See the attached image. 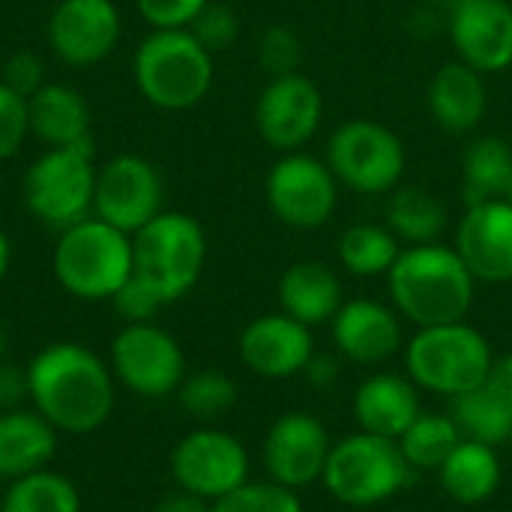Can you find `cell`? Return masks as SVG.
Instances as JSON below:
<instances>
[{"label": "cell", "instance_id": "1", "mask_svg": "<svg viewBox=\"0 0 512 512\" xmlns=\"http://www.w3.org/2000/svg\"><path fill=\"white\" fill-rule=\"evenodd\" d=\"M27 399L57 432L90 435L117 405L111 366L81 342H54L27 366Z\"/></svg>", "mask_w": 512, "mask_h": 512}, {"label": "cell", "instance_id": "2", "mask_svg": "<svg viewBox=\"0 0 512 512\" xmlns=\"http://www.w3.org/2000/svg\"><path fill=\"white\" fill-rule=\"evenodd\" d=\"M477 285L480 282L459 252L444 243L405 246L387 273L393 309L417 327L465 321L474 306Z\"/></svg>", "mask_w": 512, "mask_h": 512}, {"label": "cell", "instance_id": "3", "mask_svg": "<svg viewBox=\"0 0 512 512\" xmlns=\"http://www.w3.org/2000/svg\"><path fill=\"white\" fill-rule=\"evenodd\" d=\"M54 279L78 300H111L132 279V234L87 216L60 231L51 255Z\"/></svg>", "mask_w": 512, "mask_h": 512}, {"label": "cell", "instance_id": "4", "mask_svg": "<svg viewBox=\"0 0 512 512\" xmlns=\"http://www.w3.org/2000/svg\"><path fill=\"white\" fill-rule=\"evenodd\" d=\"M132 276H138L165 306L183 300L207 264V234L201 222L180 210H162L132 234Z\"/></svg>", "mask_w": 512, "mask_h": 512}, {"label": "cell", "instance_id": "5", "mask_svg": "<svg viewBox=\"0 0 512 512\" xmlns=\"http://www.w3.org/2000/svg\"><path fill=\"white\" fill-rule=\"evenodd\" d=\"M492 363L489 339L468 321L417 327L405 342V375L420 390L450 399L486 384Z\"/></svg>", "mask_w": 512, "mask_h": 512}, {"label": "cell", "instance_id": "6", "mask_svg": "<svg viewBox=\"0 0 512 512\" xmlns=\"http://www.w3.org/2000/svg\"><path fill=\"white\" fill-rule=\"evenodd\" d=\"M141 96L162 111L195 108L213 87V54L192 30H153L132 60Z\"/></svg>", "mask_w": 512, "mask_h": 512}, {"label": "cell", "instance_id": "7", "mask_svg": "<svg viewBox=\"0 0 512 512\" xmlns=\"http://www.w3.org/2000/svg\"><path fill=\"white\" fill-rule=\"evenodd\" d=\"M411 474L399 441L360 429L330 447L321 483L345 507H378L396 498Z\"/></svg>", "mask_w": 512, "mask_h": 512}, {"label": "cell", "instance_id": "8", "mask_svg": "<svg viewBox=\"0 0 512 512\" xmlns=\"http://www.w3.org/2000/svg\"><path fill=\"white\" fill-rule=\"evenodd\" d=\"M96 171L93 141L75 147H48L27 168L21 183L30 216L57 231L93 216Z\"/></svg>", "mask_w": 512, "mask_h": 512}, {"label": "cell", "instance_id": "9", "mask_svg": "<svg viewBox=\"0 0 512 512\" xmlns=\"http://www.w3.org/2000/svg\"><path fill=\"white\" fill-rule=\"evenodd\" d=\"M324 162L336 174L339 186L360 195H390L402 186L408 153L390 126L354 117L333 129Z\"/></svg>", "mask_w": 512, "mask_h": 512}, {"label": "cell", "instance_id": "10", "mask_svg": "<svg viewBox=\"0 0 512 512\" xmlns=\"http://www.w3.org/2000/svg\"><path fill=\"white\" fill-rule=\"evenodd\" d=\"M270 213L297 231L327 225L339 207V180L330 165L312 153H282L264 180Z\"/></svg>", "mask_w": 512, "mask_h": 512}, {"label": "cell", "instance_id": "11", "mask_svg": "<svg viewBox=\"0 0 512 512\" xmlns=\"http://www.w3.org/2000/svg\"><path fill=\"white\" fill-rule=\"evenodd\" d=\"M108 366L126 390L144 399L174 396L186 378L180 342L159 324H123L111 339Z\"/></svg>", "mask_w": 512, "mask_h": 512}, {"label": "cell", "instance_id": "12", "mask_svg": "<svg viewBox=\"0 0 512 512\" xmlns=\"http://www.w3.org/2000/svg\"><path fill=\"white\" fill-rule=\"evenodd\" d=\"M171 477L177 489L213 504L249 483V453L231 432L201 426L177 441L171 453Z\"/></svg>", "mask_w": 512, "mask_h": 512}, {"label": "cell", "instance_id": "13", "mask_svg": "<svg viewBox=\"0 0 512 512\" xmlns=\"http://www.w3.org/2000/svg\"><path fill=\"white\" fill-rule=\"evenodd\" d=\"M165 210V183L159 168L135 153H120L96 171L93 216L135 234Z\"/></svg>", "mask_w": 512, "mask_h": 512}, {"label": "cell", "instance_id": "14", "mask_svg": "<svg viewBox=\"0 0 512 512\" xmlns=\"http://www.w3.org/2000/svg\"><path fill=\"white\" fill-rule=\"evenodd\" d=\"M324 96L303 72L270 78L255 105V126L267 147L276 153L303 150L321 129Z\"/></svg>", "mask_w": 512, "mask_h": 512}, {"label": "cell", "instance_id": "15", "mask_svg": "<svg viewBox=\"0 0 512 512\" xmlns=\"http://www.w3.org/2000/svg\"><path fill=\"white\" fill-rule=\"evenodd\" d=\"M330 447L333 441L315 414L288 411L267 429L264 468L273 483L297 492L324 477Z\"/></svg>", "mask_w": 512, "mask_h": 512}, {"label": "cell", "instance_id": "16", "mask_svg": "<svg viewBox=\"0 0 512 512\" xmlns=\"http://www.w3.org/2000/svg\"><path fill=\"white\" fill-rule=\"evenodd\" d=\"M123 21L114 0H60L48 18L51 51L69 66H96L120 42Z\"/></svg>", "mask_w": 512, "mask_h": 512}, {"label": "cell", "instance_id": "17", "mask_svg": "<svg viewBox=\"0 0 512 512\" xmlns=\"http://www.w3.org/2000/svg\"><path fill=\"white\" fill-rule=\"evenodd\" d=\"M450 42L456 60L483 75L512 66V3L510 0H459L450 6Z\"/></svg>", "mask_w": 512, "mask_h": 512}, {"label": "cell", "instance_id": "18", "mask_svg": "<svg viewBox=\"0 0 512 512\" xmlns=\"http://www.w3.org/2000/svg\"><path fill=\"white\" fill-rule=\"evenodd\" d=\"M237 351L243 366L258 378L285 381L303 375V369L315 357V339L312 327L285 312H270L243 327Z\"/></svg>", "mask_w": 512, "mask_h": 512}, {"label": "cell", "instance_id": "19", "mask_svg": "<svg viewBox=\"0 0 512 512\" xmlns=\"http://www.w3.org/2000/svg\"><path fill=\"white\" fill-rule=\"evenodd\" d=\"M453 249L477 282H512V204L507 198L471 204L456 225Z\"/></svg>", "mask_w": 512, "mask_h": 512}, {"label": "cell", "instance_id": "20", "mask_svg": "<svg viewBox=\"0 0 512 512\" xmlns=\"http://www.w3.org/2000/svg\"><path fill=\"white\" fill-rule=\"evenodd\" d=\"M330 333L336 351L357 366H381L402 351V315L381 300H345Z\"/></svg>", "mask_w": 512, "mask_h": 512}, {"label": "cell", "instance_id": "21", "mask_svg": "<svg viewBox=\"0 0 512 512\" xmlns=\"http://www.w3.org/2000/svg\"><path fill=\"white\" fill-rule=\"evenodd\" d=\"M426 102H429L432 120L441 129L453 135H468L483 123L489 111L486 75L471 69L462 60H450L432 75Z\"/></svg>", "mask_w": 512, "mask_h": 512}, {"label": "cell", "instance_id": "22", "mask_svg": "<svg viewBox=\"0 0 512 512\" xmlns=\"http://www.w3.org/2000/svg\"><path fill=\"white\" fill-rule=\"evenodd\" d=\"M420 387L408 375L375 372L354 393V420L363 432L399 441L420 417Z\"/></svg>", "mask_w": 512, "mask_h": 512}, {"label": "cell", "instance_id": "23", "mask_svg": "<svg viewBox=\"0 0 512 512\" xmlns=\"http://www.w3.org/2000/svg\"><path fill=\"white\" fill-rule=\"evenodd\" d=\"M27 126L48 147H75L93 141V111L81 90L45 84L27 99Z\"/></svg>", "mask_w": 512, "mask_h": 512}, {"label": "cell", "instance_id": "24", "mask_svg": "<svg viewBox=\"0 0 512 512\" xmlns=\"http://www.w3.org/2000/svg\"><path fill=\"white\" fill-rule=\"evenodd\" d=\"M345 303L342 279L321 261H297L279 279V306L306 327L330 324Z\"/></svg>", "mask_w": 512, "mask_h": 512}, {"label": "cell", "instance_id": "25", "mask_svg": "<svg viewBox=\"0 0 512 512\" xmlns=\"http://www.w3.org/2000/svg\"><path fill=\"white\" fill-rule=\"evenodd\" d=\"M57 429L33 408L0 411V480L42 471L57 453Z\"/></svg>", "mask_w": 512, "mask_h": 512}, {"label": "cell", "instance_id": "26", "mask_svg": "<svg viewBox=\"0 0 512 512\" xmlns=\"http://www.w3.org/2000/svg\"><path fill=\"white\" fill-rule=\"evenodd\" d=\"M384 225L405 246L441 243L450 225L447 204L426 186H396L384 207Z\"/></svg>", "mask_w": 512, "mask_h": 512}, {"label": "cell", "instance_id": "27", "mask_svg": "<svg viewBox=\"0 0 512 512\" xmlns=\"http://www.w3.org/2000/svg\"><path fill=\"white\" fill-rule=\"evenodd\" d=\"M444 492L465 507L486 504L501 486V459L489 444L465 441L450 453V459L438 471Z\"/></svg>", "mask_w": 512, "mask_h": 512}, {"label": "cell", "instance_id": "28", "mask_svg": "<svg viewBox=\"0 0 512 512\" xmlns=\"http://www.w3.org/2000/svg\"><path fill=\"white\" fill-rule=\"evenodd\" d=\"M512 177V147L501 135H477L462 153V198L483 204L507 198Z\"/></svg>", "mask_w": 512, "mask_h": 512}, {"label": "cell", "instance_id": "29", "mask_svg": "<svg viewBox=\"0 0 512 512\" xmlns=\"http://www.w3.org/2000/svg\"><path fill=\"white\" fill-rule=\"evenodd\" d=\"M450 417L465 441L501 447L512 438V405H507L489 384H480L453 399Z\"/></svg>", "mask_w": 512, "mask_h": 512}, {"label": "cell", "instance_id": "30", "mask_svg": "<svg viewBox=\"0 0 512 512\" xmlns=\"http://www.w3.org/2000/svg\"><path fill=\"white\" fill-rule=\"evenodd\" d=\"M399 252H402V243L396 240V234L387 225H375V222H357L345 228L336 246L342 267L360 279L387 276Z\"/></svg>", "mask_w": 512, "mask_h": 512}, {"label": "cell", "instance_id": "31", "mask_svg": "<svg viewBox=\"0 0 512 512\" xmlns=\"http://www.w3.org/2000/svg\"><path fill=\"white\" fill-rule=\"evenodd\" d=\"M0 512H81V495L69 477L42 468L9 480Z\"/></svg>", "mask_w": 512, "mask_h": 512}, {"label": "cell", "instance_id": "32", "mask_svg": "<svg viewBox=\"0 0 512 512\" xmlns=\"http://www.w3.org/2000/svg\"><path fill=\"white\" fill-rule=\"evenodd\" d=\"M459 444L462 432L453 417L435 411H420V417L399 438V447L414 471H441V465Z\"/></svg>", "mask_w": 512, "mask_h": 512}, {"label": "cell", "instance_id": "33", "mask_svg": "<svg viewBox=\"0 0 512 512\" xmlns=\"http://www.w3.org/2000/svg\"><path fill=\"white\" fill-rule=\"evenodd\" d=\"M174 396L189 417L207 423L225 417L237 405V384L219 369H198L192 375L186 372Z\"/></svg>", "mask_w": 512, "mask_h": 512}, {"label": "cell", "instance_id": "34", "mask_svg": "<svg viewBox=\"0 0 512 512\" xmlns=\"http://www.w3.org/2000/svg\"><path fill=\"white\" fill-rule=\"evenodd\" d=\"M210 512H306L294 489H285L273 480L267 483H243L231 495L213 501Z\"/></svg>", "mask_w": 512, "mask_h": 512}, {"label": "cell", "instance_id": "35", "mask_svg": "<svg viewBox=\"0 0 512 512\" xmlns=\"http://www.w3.org/2000/svg\"><path fill=\"white\" fill-rule=\"evenodd\" d=\"M258 63L270 78L300 72L303 63V42L285 24H270L258 39Z\"/></svg>", "mask_w": 512, "mask_h": 512}, {"label": "cell", "instance_id": "36", "mask_svg": "<svg viewBox=\"0 0 512 512\" xmlns=\"http://www.w3.org/2000/svg\"><path fill=\"white\" fill-rule=\"evenodd\" d=\"M189 30H192V36H195L210 54H219V51H228V48L237 42V36H240V18H237V12H234L231 6L210 0V3L201 9V15L192 21Z\"/></svg>", "mask_w": 512, "mask_h": 512}, {"label": "cell", "instance_id": "37", "mask_svg": "<svg viewBox=\"0 0 512 512\" xmlns=\"http://www.w3.org/2000/svg\"><path fill=\"white\" fill-rule=\"evenodd\" d=\"M27 135V99L0 81V162L15 156Z\"/></svg>", "mask_w": 512, "mask_h": 512}, {"label": "cell", "instance_id": "38", "mask_svg": "<svg viewBox=\"0 0 512 512\" xmlns=\"http://www.w3.org/2000/svg\"><path fill=\"white\" fill-rule=\"evenodd\" d=\"M210 0H135L141 18L153 30H189Z\"/></svg>", "mask_w": 512, "mask_h": 512}, {"label": "cell", "instance_id": "39", "mask_svg": "<svg viewBox=\"0 0 512 512\" xmlns=\"http://www.w3.org/2000/svg\"><path fill=\"white\" fill-rule=\"evenodd\" d=\"M117 315L126 321V324H147V321H156L159 309L165 306L138 276H132L114 297H111Z\"/></svg>", "mask_w": 512, "mask_h": 512}, {"label": "cell", "instance_id": "40", "mask_svg": "<svg viewBox=\"0 0 512 512\" xmlns=\"http://www.w3.org/2000/svg\"><path fill=\"white\" fill-rule=\"evenodd\" d=\"M6 87H12L18 96L30 99L39 87H45V66L42 60L33 54V51H18L6 60L3 66V78H0Z\"/></svg>", "mask_w": 512, "mask_h": 512}, {"label": "cell", "instance_id": "41", "mask_svg": "<svg viewBox=\"0 0 512 512\" xmlns=\"http://www.w3.org/2000/svg\"><path fill=\"white\" fill-rule=\"evenodd\" d=\"M24 399H27V369L0 363V411L21 408Z\"/></svg>", "mask_w": 512, "mask_h": 512}, {"label": "cell", "instance_id": "42", "mask_svg": "<svg viewBox=\"0 0 512 512\" xmlns=\"http://www.w3.org/2000/svg\"><path fill=\"white\" fill-rule=\"evenodd\" d=\"M210 501H204V498H198V495H192V492H183V489H177V492H171V495H165L159 504H156V510L153 512H210Z\"/></svg>", "mask_w": 512, "mask_h": 512}, {"label": "cell", "instance_id": "43", "mask_svg": "<svg viewBox=\"0 0 512 512\" xmlns=\"http://www.w3.org/2000/svg\"><path fill=\"white\" fill-rule=\"evenodd\" d=\"M486 384L507 402L512 405V354H504V357H495L492 363V372L486 378Z\"/></svg>", "mask_w": 512, "mask_h": 512}, {"label": "cell", "instance_id": "44", "mask_svg": "<svg viewBox=\"0 0 512 512\" xmlns=\"http://www.w3.org/2000/svg\"><path fill=\"white\" fill-rule=\"evenodd\" d=\"M303 375H306L315 387H330V384L336 381V375H339V366H336L333 357L315 354V357L309 360V366L303 369Z\"/></svg>", "mask_w": 512, "mask_h": 512}, {"label": "cell", "instance_id": "45", "mask_svg": "<svg viewBox=\"0 0 512 512\" xmlns=\"http://www.w3.org/2000/svg\"><path fill=\"white\" fill-rule=\"evenodd\" d=\"M9 261H12V246H9L6 231L0 228V282H3V279H6V273H9Z\"/></svg>", "mask_w": 512, "mask_h": 512}, {"label": "cell", "instance_id": "46", "mask_svg": "<svg viewBox=\"0 0 512 512\" xmlns=\"http://www.w3.org/2000/svg\"><path fill=\"white\" fill-rule=\"evenodd\" d=\"M423 3H429V6H447V9H450V6H456L459 0H423Z\"/></svg>", "mask_w": 512, "mask_h": 512}, {"label": "cell", "instance_id": "47", "mask_svg": "<svg viewBox=\"0 0 512 512\" xmlns=\"http://www.w3.org/2000/svg\"><path fill=\"white\" fill-rule=\"evenodd\" d=\"M3 354H6V336H3V330H0V363H3Z\"/></svg>", "mask_w": 512, "mask_h": 512}, {"label": "cell", "instance_id": "48", "mask_svg": "<svg viewBox=\"0 0 512 512\" xmlns=\"http://www.w3.org/2000/svg\"><path fill=\"white\" fill-rule=\"evenodd\" d=\"M507 201L512 204V177H510V186H507Z\"/></svg>", "mask_w": 512, "mask_h": 512}]
</instances>
